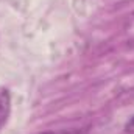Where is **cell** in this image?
Wrapping results in <instances>:
<instances>
[{"label":"cell","instance_id":"obj_1","mask_svg":"<svg viewBox=\"0 0 134 134\" xmlns=\"http://www.w3.org/2000/svg\"><path fill=\"white\" fill-rule=\"evenodd\" d=\"M11 111V97L9 91L5 87H0V130L5 126Z\"/></svg>","mask_w":134,"mask_h":134},{"label":"cell","instance_id":"obj_2","mask_svg":"<svg viewBox=\"0 0 134 134\" xmlns=\"http://www.w3.org/2000/svg\"><path fill=\"white\" fill-rule=\"evenodd\" d=\"M125 133L128 134H134V115L125 123Z\"/></svg>","mask_w":134,"mask_h":134},{"label":"cell","instance_id":"obj_3","mask_svg":"<svg viewBox=\"0 0 134 134\" xmlns=\"http://www.w3.org/2000/svg\"><path fill=\"white\" fill-rule=\"evenodd\" d=\"M42 134H66V133H55V131H48V133H42Z\"/></svg>","mask_w":134,"mask_h":134}]
</instances>
